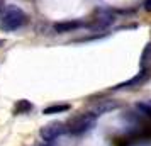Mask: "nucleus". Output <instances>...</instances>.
Listing matches in <instances>:
<instances>
[{"label": "nucleus", "mask_w": 151, "mask_h": 146, "mask_svg": "<svg viewBox=\"0 0 151 146\" xmlns=\"http://www.w3.org/2000/svg\"><path fill=\"white\" fill-rule=\"evenodd\" d=\"M26 22H27V15H26L24 10H21L19 7H10L0 17V29H4V31H17L22 26H26Z\"/></svg>", "instance_id": "f257e3e1"}, {"label": "nucleus", "mask_w": 151, "mask_h": 146, "mask_svg": "<svg viewBox=\"0 0 151 146\" xmlns=\"http://www.w3.org/2000/svg\"><path fill=\"white\" fill-rule=\"evenodd\" d=\"M95 114H92V112H82V114H78L75 117L71 119L68 122V129L71 134H82V132L88 131L90 127L93 126L95 122Z\"/></svg>", "instance_id": "f03ea898"}, {"label": "nucleus", "mask_w": 151, "mask_h": 146, "mask_svg": "<svg viewBox=\"0 0 151 146\" xmlns=\"http://www.w3.org/2000/svg\"><path fill=\"white\" fill-rule=\"evenodd\" d=\"M66 132V124H63V122H49V124L42 126L41 129H39V136H41L42 141H46V143H53L56 138H60L61 134Z\"/></svg>", "instance_id": "7ed1b4c3"}, {"label": "nucleus", "mask_w": 151, "mask_h": 146, "mask_svg": "<svg viewBox=\"0 0 151 146\" xmlns=\"http://www.w3.org/2000/svg\"><path fill=\"white\" fill-rule=\"evenodd\" d=\"M151 70L150 68H141V71L137 73L136 77H132L131 80H127V82H124V83H119L117 87H114L116 90H121V88H132V87H139V85H143L148 78H150V73Z\"/></svg>", "instance_id": "20e7f679"}, {"label": "nucleus", "mask_w": 151, "mask_h": 146, "mask_svg": "<svg viewBox=\"0 0 151 146\" xmlns=\"http://www.w3.org/2000/svg\"><path fill=\"white\" fill-rule=\"evenodd\" d=\"M82 26H83L82 21H63V22H56L55 24V31L63 34V32H71V31L82 27Z\"/></svg>", "instance_id": "39448f33"}, {"label": "nucleus", "mask_w": 151, "mask_h": 146, "mask_svg": "<svg viewBox=\"0 0 151 146\" xmlns=\"http://www.w3.org/2000/svg\"><path fill=\"white\" fill-rule=\"evenodd\" d=\"M66 111H70L68 104H53L49 107H46V109H42V114L51 116V114H61V112H66Z\"/></svg>", "instance_id": "423d86ee"}, {"label": "nucleus", "mask_w": 151, "mask_h": 146, "mask_svg": "<svg viewBox=\"0 0 151 146\" xmlns=\"http://www.w3.org/2000/svg\"><path fill=\"white\" fill-rule=\"evenodd\" d=\"M32 111V104L26 100V99H22V100H17V104L14 107V114L15 116H19V114H26V112H31Z\"/></svg>", "instance_id": "0eeeda50"}, {"label": "nucleus", "mask_w": 151, "mask_h": 146, "mask_svg": "<svg viewBox=\"0 0 151 146\" xmlns=\"http://www.w3.org/2000/svg\"><path fill=\"white\" fill-rule=\"evenodd\" d=\"M150 60H151V42H148L146 48H144V51H143V55H141V61H139L141 68H146V65H148Z\"/></svg>", "instance_id": "6e6552de"}, {"label": "nucleus", "mask_w": 151, "mask_h": 146, "mask_svg": "<svg viewBox=\"0 0 151 146\" xmlns=\"http://www.w3.org/2000/svg\"><path fill=\"white\" fill-rule=\"evenodd\" d=\"M144 10L151 12V0H144Z\"/></svg>", "instance_id": "1a4fd4ad"}, {"label": "nucleus", "mask_w": 151, "mask_h": 146, "mask_svg": "<svg viewBox=\"0 0 151 146\" xmlns=\"http://www.w3.org/2000/svg\"><path fill=\"white\" fill-rule=\"evenodd\" d=\"M4 7H5V0H0V12L4 10Z\"/></svg>", "instance_id": "9d476101"}, {"label": "nucleus", "mask_w": 151, "mask_h": 146, "mask_svg": "<svg viewBox=\"0 0 151 146\" xmlns=\"http://www.w3.org/2000/svg\"><path fill=\"white\" fill-rule=\"evenodd\" d=\"M0 44H2V41H0Z\"/></svg>", "instance_id": "9b49d317"}]
</instances>
